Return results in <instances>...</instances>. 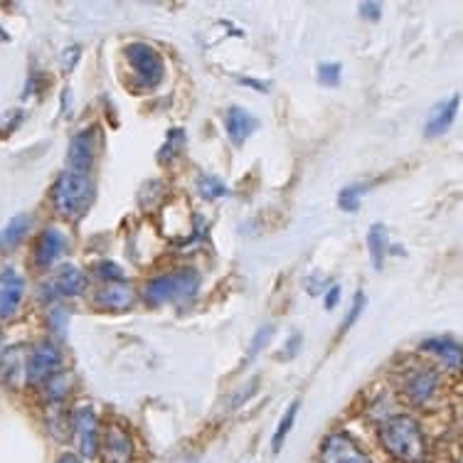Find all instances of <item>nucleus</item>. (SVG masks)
<instances>
[{
    "label": "nucleus",
    "instance_id": "obj_1",
    "mask_svg": "<svg viewBox=\"0 0 463 463\" xmlns=\"http://www.w3.org/2000/svg\"><path fill=\"white\" fill-rule=\"evenodd\" d=\"M380 444L400 463H427L429 441L411 414H390L380 424Z\"/></svg>",
    "mask_w": 463,
    "mask_h": 463
},
{
    "label": "nucleus",
    "instance_id": "obj_13",
    "mask_svg": "<svg viewBox=\"0 0 463 463\" xmlns=\"http://www.w3.org/2000/svg\"><path fill=\"white\" fill-rule=\"evenodd\" d=\"M99 454L104 463H131L134 458V439L118 424H109L107 431L101 434Z\"/></svg>",
    "mask_w": 463,
    "mask_h": 463
},
{
    "label": "nucleus",
    "instance_id": "obj_12",
    "mask_svg": "<svg viewBox=\"0 0 463 463\" xmlns=\"http://www.w3.org/2000/svg\"><path fill=\"white\" fill-rule=\"evenodd\" d=\"M97 151L99 128L97 126H87V128H81L80 134L70 141L67 165H70V170H77V173H90V168L94 165V158H97Z\"/></svg>",
    "mask_w": 463,
    "mask_h": 463
},
{
    "label": "nucleus",
    "instance_id": "obj_11",
    "mask_svg": "<svg viewBox=\"0 0 463 463\" xmlns=\"http://www.w3.org/2000/svg\"><path fill=\"white\" fill-rule=\"evenodd\" d=\"M67 247H70V237H67V232L62 227H54V224L52 227H45L35 240V251H33L35 267L52 269L64 257Z\"/></svg>",
    "mask_w": 463,
    "mask_h": 463
},
{
    "label": "nucleus",
    "instance_id": "obj_36",
    "mask_svg": "<svg viewBox=\"0 0 463 463\" xmlns=\"http://www.w3.org/2000/svg\"><path fill=\"white\" fill-rule=\"evenodd\" d=\"M0 353H3V333H0Z\"/></svg>",
    "mask_w": 463,
    "mask_h": 463
},
{
    "label": "nucleus",
    "instance_id": "obj_25",
    "mask_svg": "<svg viewBox=\"0 0 463 463\" xmlns=\"http://www.w3.org/2000/svg\"><path fill=\"white\" fill-rule=\"evenodd\" d=\"M185 146V131L183 128H175V131H170L168 138H165V143H163V148H161V161H173L175 158V153L180 151Z\"/></svg>",
    "mask_w": 463,
    "mask_h": 463
},
{
    "label": "nucleus",
    "instance_id": "obj_3",
    "mask_svg": "<svg viewBox=\"0 0 463 463\" xmlns=\"http://www.w3.org/2000/svg\"><path fill=\"white\" fill-rule=\"evenodd\" d=\"M94 203V183L87 173L64 170L52 187L54 213L64 220H80Z\"/></svg>",
    "mask_w": 463,
    "mask_h": 463
},
{
    "label": "nucleus",
    "instance_id": "obj_31",
    "mask_svg": "<svg viewBox=\"0 0 463 463\" xmlns=\"http://www.w3.org/2000/svg\"><path fill=\"white\" fill-rule=\"evenodd\" d=\"M80 54H81L80 45L67 47V50H64V60H62L64 71H70V70H74V67H77V62H80Z\"/></svg>",
    "mask_w": 463,
    "mask_h": 463
},
{
    "label": "nucleus",
    "instance_id": "obj_18",
    "mask_svg": "<svg viewBox=\"0 0 463 463\" xmlns=\"http://www.w3.org/2000/svg\"><path fill=\"white\" fill-rule=\"evenodd\" d=\"M456 111H458V94H454L449 101H441V104L431 111V116L427 118V126H424V134L431 136V138L446 134V131L451 128V124H454Z\"/></svg>",
    "mask_w": 463,
    "mask_h": 463
},
{
    "label": "nucleus",
    "instance_id": "obj_15",
    "mask_svg": "<svg viewBox=\"0 0 463 463\" xmlns=\"http://www.w3.org/2000/svg\"><path fill=\"white\" fill-rule=\"evenodd\" d=\"M25 365H27V347L15 345L10 350L0 353V383L8 387H18L25 380Z\"/></svg>",
    "mask_w": 463,
    "mask_h": 463
},
{
    "label": "nucleus",
    "instance_id": "obj_30",
    "mask_svg": "<svg viewBox=\"0 0 463 463\" xmlns=\"http://www.w3.org/2000/svg\"><path fill=\"white\" fill-rule=\"evenodd\" d=\"M271 333H274V326H261V328L254 333V338H251V345L250 350H247V355H250V360H254V357L264 350V347L269 345V340H271Z\"/></svg>",
    "mask_w": 463,
    "mask_h": 463
},
{
    "label": "nucleus",
    "instance_id": "obj_17",
    "mask_svg": "<svg viewBox=\"0 0 463 463\" xmlns=\"http://www.w3.org/2000/svg\"><path fill=\"white\" fill-rule=\"evenodd\" d=\"M257 128V116H251L247 109L232 107L230 111L224 114V131H227V136H230V141L234 143V146H241V143L247 141Z\"/></svg>",
    "mask_w": 463,
    "mask_h": 463
},
{
    "label": "nucleus",
    "instance_id": "obj_24",
    "mask_svg": "<svg viewBox=\"0 0 463 463\" xmlns=\"http://www.w3.org/2000/svg\"><path fill=\"white\" fill-rule=\"evenodd\" d=\"M363 193L365 185H347L338 193V207L343 213H357L360 203H363Z\"/></svg>",
    "mask_w": 463,
    "mask_h": 463
},
{
    "label": "nucleus",
    "instance_id": "obj_34",
    "mask_svg": "<svg viewBox=\"0 0 463 463\" xmlns=\"http://www.w3.org/2000/svg\"><path fill=\"white\" fill-rule=\"evenodd\" d=\"M298 345H301V335L296 333L294 338H291V343H286L284 353H286V355H288V357H294V355H296V350H298Z\"/></svg>",
    "mask_w": 463,
    "mask_h": 463
},
{
    "label": "nucleus",
    "instance_id": "obj_26",
    "mask_svg": "<svg viewBox=\"0 0 463 463\" xmlns=\"http://www.w3.org/2000/svg\"><path fill=\"white\" fill-rule=\"evenodd\" d=\"M94 274H97L101 281H107V284H124V269L114 264V261H99L97 267H94Z\"/></svg>",
    "mask_w": 463,
    "mask_h": 463
},
{
    "label": "nucleus",
    "instance_id": "obj_9",
    "mask_svg": "<svg viewBox=\"0 0 463 463\" xmlns=\"http://www.w3.org/2000/svg\"><path fill=\"white\" fill-rule=\"evenodd\" d=\"M321 463H373V458L347 431H333L323 439Z\"/></svg>",
    "mask_w": 463,
    "mask_h": 463
},
{
    "label": "nucleus",
    "instance_id": "obj_28",
    "mask_svg": "<svg viewBox=\"0 0 463 463\" xmlns=\"http://www.w3.org/2000/svg\"><path fill=\"white\" fill-rule=\"evenodd\" d=\"M365 306H367V298L363 291H357L355 298H353V306H350V311H347L345 316V321H343V326H340V333H347V330L353 328L357 323V318L363 316V311H365Z\"/></svg>",
    "mask_w": 463,
    "mask_h": 463
},
{
    "label": "nucleus",
    "instance_id": "obj_16",
    "mask_svg": "<svg viewBox=\"0 0 463 463\" xmlns=\"http://www.w3.org/2000/svg\"><path fill=\"white\" fill-rule=\"evenodd\" d=\"M419 347H421L424 353L437 355L449 370H454V373L461 370V345H458V340L451 338V335H434V338L421 340V345Z\"/></svg>",
    "mask_w": 463,
    "mask_h": 463
},
{
    "label": "nucleus",
    "instance_id": "obj_8",
    "mask_svg": "<svg viewBox=\"0 0 463 463\" xmlns=\"http://www.w3.org/2000/svg\"><path fill=\"white\" fill-rule=\"evenodd\" d=\"M71 431L77 437L80 458H97L99 446H101V427H99V417L94 407L84 404L71 414Z\"/></svg>",
    "mask_w": 463,
    "mask_h": 463
},
{
    "label": "nucleus",
    "instance_id": "obj_21",
    "mask_svg": "<svg viewBox=\"0 0 463 463\" xmlns=\"http://www.w3.org/2000/svg\"><path fill=\"white\" fill-rule=\"evenodd\" d=\"M367 250H370V257H373V267L383 269L387 250H390V237H387V230L383 224L370 227V232H367Z\"/></svg>",
    "mask_w": 463,
    "mask_h": 463
},
{
    "label": "nucleus",
    "instance_id": "obj_33",
    "mask_svg": "<svg viewBox=\"0 0 463 463\" xmlns=\"http://www.w3.org/2000/svg\"><path fill=\"white\" fill-rule=\"evenodd\" d=\"M338 303H340V286H338V284H333V286H330V288H328V291H326V298H323V306H326L328 311H333V308H335Z\"/></svg>",
    "mask_w": 463,
    "mask_h": 463
},
{
    "label": "nucleus",
    "instance_id": "obj_10",
    "mask_svg": "<svg viewBox=\"0 0 463 463\" xmlns=\"http://www.w3.org/2000/svg\"><path fill=\"white\" fill-rule=\"evenodd\" d=\"M25 301V279L15 267L0 269V321L15 318Z\"/></svg>",
    "mask_w": 463,
    "mask_h": 463
},
{
    "label": "nucleus",
    "instance_id": "obj_7",
    "mask_svg": "<svg viewBox=\"0 0 463 463\" xmlns=\"http://www.w3.org/2000/svg\"><path fill=\"white\" fill-rule=\"evenodd\" d=\"M90 279L74 264H64L62 269H57L52 277L43 281L40 286V298L45 301H57V298H77L87 291Z\"/></svg>",
    "mask_w": 463,
    "mask_h": 463
},
{
    "label": "nucleus",
    "instance_id": "obj_22",
    "mask_svg": "<svg viewBox=\"0 0 463 463\" xmlns=\"http://www.w3.org/2000/svg\"><path fill=\"white\" fill-rule=\"evenodd\" d=\"M298 407H301V402L298 400L291 402V407L284 411V417H281V421H279L277 431H274V439H271V449H274V454L281 451V446H284V441L288 439V434H291L296 417H298Z\"/></svg>",
    "mask_w": 463,
    "mask_h": 463
},
{
    "label": "nucleus",
    "instance_id": "obj_35",
    "mask_svg": "<svg viewBox=\"0 0 463 463\" xmlns=\"http://www.w3.org/2000/svg\"><path fill=\"white\" fill-rule=\"evenodd\" d=\"M54 463H84L77 454H62Z\"/></svg>",
    "mask_w": 463,
    "mask_h": 463
},
{
    "label": "nucleus",
    "instance_id": "obj_2",
    "mask_svg": "<svg viewBox=\"0 0 463 463\" xmlns=\"http://www.w3.org/2000/svg\"><path fill=\"white\" fill-rule=\"evenodd\" d=\"M200 291V274L193 267H180L165 274L153 277L143 286V298L148 306L158 308V306H178V303L190 301L193 296Z\"/></svg>",
    "mask_w": 463,
    "mask_h": 463
},
{
    "label": "nucleus",
    "instance_id": "obj_23",
    "mask_svg": "<svg viewBox=\"0 0 463 463\" xmlns=\"http://www.w3.org/2000/svg\"><path fill=\"white\" fill-rule=\"evenodd\" d=\"M197 195H203L205 200H222L230 195V190L217 175H200L197 178Z\"/></svg>",
    "mask_w": 463,
    "mask_h": 463
},
{
    "label": "nucleus",
    "instance_id": "obj_6",
    "mask_svg": "<svg viewBox=\"0 0 463 463\" xmlns=\"http://www.w3.org/2000/svg\"><path fill=\"white\" fill-rule=\"evenodd\" d=\"M402 392L414 407H431L441 394V374L434 367H411L402 380Z\"/></svg>",
    "mask_w": 463,
    "mask_h": 463
},
{
    "label": "nucleus",
    "instance_id": "obj_32",
    "mask_svg": "<svg viewBox=\"0 0 463 463\" xmlns=\"http://www.w3.org/2000/svg\"><path fill=\"white\" fill-rule=\"evenodd\" d=\"M360 13H363L367 20L377 23V20L383 18V5H380V3H363V5H360Z\"/></svg>",
    "mask_w": 463,
    "mask_h": 463
},
{
    "label": "nucleus",
    "instance_id": "obj_20",
    "mask_svg": "<svg viewBox=\"0 0 463 463\" xmlns=\"http://www.w3.org/2000/svg\"><path fill=\"white\" fill-rule=\"evenodd\" d=\"M70 390H71L70 373L60 370V373L52 374L50 380L43 383V400H45L50 407H60V404L64 402V397L70 394Z\"/></svg>",
    "mask_w": 463,
    "mask_h": 463
},
{
    "label": "nucleus",
    "instance_id": "obj_27",
    "mask_svg": "<svg viewBox=\"0 0 463 463\" xmlns=\"http://www.w3.org/2000/svg\"><path fill=\"white\" fill-rule=\"evenodd\" d=\"M67 323H70V313L62 306H54L50 308V316H47V326L52 330L57 338H64L67 335Z\"/></svg>",
    "mask_w": 463,
    "mask_h": 463
},
{
    "label": "nucleus",
    "instance_id": "obj_14",
    "mask_svg": "<svg viewBox=\"0 0 463 463\" xmlns=\"http://www.w3.org/2000/svg\"><path fill=\"white\" fill-rule=\"evenodd\" d=\"M94 306L104 313H124L134 306V288L128 284H107L94 294Z\"/></svg>",
    "mask_w": 463,
    "mask_h": 463
},
{
    "label": "nucleus",
    "instance_id": "obj_29",
    "mask_svg": "<svg viewBox=\"0 0 463 463\" xmlns=\"http://www.w3.org/2000/svg\"><path fill=\"white\" fill-rule=\"evenodd\" d=\"M340 77H343V70L338 62H323L318 67V81L326 87H338Z\"/></svg>",
    "mask_w": 463,
    "mask_h": 463
},
{
    "label": "nucleus",
    "instance_id": "obj_4",
    "mask_svg": "<svg viewBox=\"0 0 463 463\" xmlns=\"http://www.w3.org/2000/svg\"><path fill=\"white\" fill-rule=\"evenodd\" d=\"M126 60H128L134 80L143 90H156L165 80V62L156 47L146 43H131L126 47Z\"/></svg>",
    "mask_w": 463,
    "mask_h": 463
},
{
    "label": "nucleus",
    "instance_id": "obj_19",
    "mask_svg": "<svg viewBox=\"0 0 463 463\" xmlns=\"http://www.w3.org/2000/svg\"><path fill=\"white\" fill-rule=\"evenodd\" d=\"M30 230H33V217L30 214H15L0 232V250H15L20 241L30 234Z\"/></svg>",
    "mask_w": 463,
    "mask_h": 463
},
{
    "label": "nucleus",
    "instance_id": "obj_5",
    "mask_svg": "<svg viewBox=\"0 0 463 463\" xmlns=\"http://www.w3.org/2000/svg\"><path fill=\"white\" fill-rule=\"evenodd\" d=\"M64 365V355L60 345L54 340H37L35 345L27 353L25 365V383L27 384H43L57 374Z\"/></svg>",
    "mask_w": 463,
    "mask_h": 463
}]
</instances>
